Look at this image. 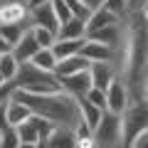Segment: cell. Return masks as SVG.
Returning a JSON list of instances; mask_svg holds the SVG:
<instances>
[{"mask_svg":"<svg viewBox=\"0 0 148 148\" xmlns=\"http://www.w3.org/2000/svg\"><path fill=\"white\" fill-rule=\"evenodd\" d=\"M82 3H84V5L89 8L91 12H94V10H101V8H104V3H106V0H82Z\"/></svg>","mask_w":148,"mask_h":148,"instance_id":"cell-34","label":"cell"},{"mask_svg":"<svg viewBox=\"0 0 148 148\" xmlns=\"http://www.w3.org/2000/svg\"><path fill=\"white\" fill-rule=\"evenodd\" d=\"M32 37H35V42L40 45V49H52L54 42H57V35H52L49 30H45V27H30Z\"/></svg>","mask_w":148,"mask_h":148,"instance_id":"cell-23","label":"cell"},{"mask_svg":"<svg viewBox=\"0 0 148 148\" xmlns=\"http://www.w3.org/2000/svg\"><path fill=\"white\" fill-rule=\"evenodd\" d=\"M84 37H86V22L77 20V17L59 25L57 30V40H84Z\"/></svg>","mask_w":148,"mask_h":148,"instance_id":"cell-18","label":"cell"},{"mask_svg":"<svg viewBox=\"0 0 148 148\" xmlns=\"http://www.w3.org/2000/svg\"><path fill=\"white\" fill-rule=\"evenodd\" d=\"M20 146V138H17L15 128H5L3 131V138H0V148H17Z\"/></svg>","mask_w":148,"mask_h":148,"instance_id":"cell-29","label":"cell"},{"mask_svg":"<svg viewBox=\"0 0 148 148\" xmlns=\"http://www.w3.org/2000/svg\"><path fill=\"white\" fill-rule=\"evenodd\" d=\"M104 10H109L111 15H116L119 20H123L128 15V0H106Z\"/></svg>","mask_w":148,"mask_h":148,"instance_id":"cell-25","label":"cell"},{"mask_svg":"<svg viewBox=\"0 0 148 148\" xmlns=\"http://www.w3.org/2000/svg\"><path fill=\"white\" fill-rule=\"evenodd\" d=\"M47 3H52V0H25L27 10H32V8H40V5H47Z\"/></svg>","mask_w":148,"mask_h":148,"instance_id":"cell-36","label":"cell"},{"mask_svg":"<svg viewBox=\"0 0 148 148\" xmlns=\"http://www.w3.org/2000/svg\"><path fill=\"white\" fill-rule=\"evenodd\" d=\"M15 94V84L12 82H5V84H0V104H8V99Z\"/></svg>","mask_w":148,"mask_h":148,"instance_id":"cell-30","label":"cell"},{"mask_svg":"<svg viewBox=\"0 0 148 148\" xmlns=\"http://www.w3.org/2000/svg\"><path fill=\"white\" fill-rule=\"evenodd\" d=\"M77 101H79V116H82V121H84L86 126L94 131V126L99 123V119H101V114H104V111L96 109V106H91L86 99H77Z\"/></svg>","mask_w":148,"mask_h":148,"instance_id":"cell-19","label":"cell"},{"mask_svg":"<svg viewBox=\"0 0 148 148\" xmlns=\"http://www.w3.org/2000/svg\"><path fill=\"white\" fill-rule=\"evenodd\" d=\"M17 148H40V146H37V143H20Z\"/></svg>","mask_w":148,"mask_h":148,"instance_id":"cell-38","label":"cell"},{"mask_svg":"<svg viewBox=\"0 0 148 148\" xmlns=\"http://www.w3.org/2000/svg\"><path fill=\"white\" fill-rule=\"evenodd\" d=\"M84 99L89 101L91 106H96V109L106 111V91H101V89H89V91H86V96H84Z\"/></svg>","mask_w":148,"mask_h":148,"instance_id":"cell-26","label":"cell"},{"mask_svg":"<svg viewBox=\"0 0 148 148\" xmlns=\"http://www.w3.org/2000/svg\"><path fill=\"white\" fill-rule=\"evenodd\" d=\"M84 42H86V37L84 40H57L54 47H52V52H54V57H57V62H62V59H67V57L79 54L82 47H84Z\"/></svg>","mask_w":148,"mask_h":148,"instance_id":"cell-17","label":"cell"},{"mask_svg":"<svg viewBox=\"0 0 148 148\" xmlns=\"http://www.w3.org/2000/svg\"><path fill=\"white\" fill-rule=\"evenodd\" d=\"M10 52H12V47L3 40V37H0V57H3V54H10Z\"/></svg>","mask_w":148,"mask_h":148,"instance_id":"cell-37","label":"cell"},{"mask_svg":"<svg viewBox=\"0 0 148 148\" xmlns=\"http://www.w3.org/2000/svg\"><path fill=\"white\" fill-rule=\"evenodd\" d=\"M17 69H20V62L12 57V52H10V54H3V57H0V77H3L5 82H12V79H15Z\"/></svg>","mask_w":148,"mask_h":148,"instance_id":"cell-22","label":"cell"},{"mask_svg":"<svg viewBox=\"0 0 148 148\" xmlns=\"http://www.w3.org/2000/svg\"><path fill=\"white\" fill-rule=\"evenodd\" d=\"M5 3H12V0H0V5H5ZM22 3H25V0H22Z\"/></svg>","mask_w":148,"mask_h":148,"instance_id":"cell-40","label":"cell"},{"mask_svg":"<svg viewBox=\"0 0 148 148\" xmlns=\"http://www.w3.org/2000/svg\"><path fill=\"white\" fill-rule=\"evenodd\" d=\"M79 54H82L89 64H94V62H114V52H111L106 45L94 42V40H86Z\"/></svg>","mask_w":148,"mask_h":148,"instance_id":"cell-11","label":"cell"},{"mask_svg":"<svg viewBox=\"0 0 148 148\" xmlns=\"http://www.w3.org/2000/svg\"><path fill=\"white\" fill-rule=\"evenodd\" d=\"M12 99H17L20 104H25L32 116L45 119V121L52 123L54 128H69V131H74L77 123L82 121L79 101L74 99V96H69L67 91H54V94H25V91L15 89Z\"/></svg>","mask_w":148,"mask_h":148,"instance_id":"cell-2","label":"cell"},{"mask_svg":"<svg viewBox=\"0 0 148 148\" xmlns=\"http://www.w3.org/2000/svg\"><path fill=\"white\" fill-rule=\"evenodd\" d=\"M148 5V0H128V12H141Z\"/></svg>","mask_w":148,"mask_h":148,"instance_id":"cell-32","label":"cell"},{"mask_svg":"<svg viewBox=\"0 0 148 148\" xmlns=\"http://www.w3.org/2000/svg\"><path fill=\"white\" fill-rule=\"evenodd\" d=\"M3 25H30V10L22 0H12V3H5L0 5V27Z\"/></svg>","mask_w":148,"mask_h":148,"instance_id":"cell-7","label":"cell"},{"mask_svg":"<svg viewBox=\"0 0 148 148\" xmlns=\"http://www.w3.org/2000/svg\"><path fill=\"white\" fill-rule=\"evenodd\" d=\"M40 148H77L74 131H69V128H52V133L47 136V141L40 143Z\"/></svg>","mask_w":148,"mask_h":148,"instance_id":"cell-12","label":"cell"},{"mask_svg":"<svg viewBox=\"0 0 148 148\" xmlns=\"http://www.w3.org/2000/svg\"><path fill=\"white\" fill-rule=\"evenodd\" d=\"M116 22H121L116 15H111L109 10H94L89 15V20H86V35H91V32H99V30H104V27H109V25H116Z\"/></svg>","mask_w":148,"mask_h":148,"instance_id":"cell-16","label":"cell"},{"mask_svg":"<svg viewBox=\"0 0 148 148\" xmlns=\"http://www.w3.org/2000/svg\"><path fill=\"white\" fill-rule=\"evenodd\" d=\"M128 101H131V96H128L126 84H123V82L116 77V79L111 82V86L106 89V111H111V114L121 116L123 111H126Z\"/></svg>","mask_w":148,"mask_h":148,"instance_id":"cell-6","label":"cell"},{"mask_svg":"<svg viewBox=\"0 0 148 148\" xmlns=\"http://www.w3.org/2000/svg\"><path fill=\"white\" fill-rule=\"evenodd\" d=\"M123 20L128 35L116 77L126 84L131 99H143V89L148 84V22L141 17V12H128Z\"/></svg>","mask_w":148,"mask_h":148,"instance_id":"cell-1","label":"cell"},{"mask_svg":"<svg viewBox=\"0 0 148 148\" xmlns=\"http://www.w3.org/2000/svg\"><path fill=\"white\" fill-rule=\"evenodd\" d=\"M89 69V62H86L82 54H74V57H67L62 62H57V69H54V77L62 79V77H69V74H77V72H86Z\"/></svg>","mask_w":148,"mask_h":148,"instance_id":"cell-15","label":"cell"},{"mask_svg":"<svg viewBox=\"0 0 148 148\" xmlns=\"http://www.w3.org/2000/svg\"><path fill=\"white\" fill-rule=\"evenodd\" d=\"M30 123L37 128V133H40V143H42V141H47V136L52 133V128H54L52 123H47L45 119H40V116H30Z\"/></svg>","mask_w":148,"mask_h":148,"instance_id":"cell-28","label":"cell"},{"mask_svg":"<svg viewBox=\"0 0 148 148\" xmlns=\"http://www.w3.org/2000/svg\"><path fill=\"white\" fill-rule=\"evenodd\" d=\"M143 99L148 101V84H146V89H143Z\"/></svg>","mask_w":148,"mask_h":148,"instance_id":"cell-39","label":"cell"},{"mask_svg":"<svg viewBox=\"0 0 148 148\" xmlns=\"http://www.w3.org/2000/svg\"><path fill=\"white\" fill-rule=\"evenodd\" d=\"M5 128H10V126H8V119H5V104H0V133Z\"/></svg>","mask_w":148,"mask_h":148,"instance_id":"cell-35","label":"cell"},{"mask_svg":"<svg viewBox=\"0 0 148 148\" xmlns=\"http://www.w3.org/2000/svg\"><path fill=\"white\" fill-rule=\"evenodd\" d=\"M128 148H148V131H143L141 136H136L128 143Z\"/></svg>","mask_w":148,"mask_h":148,"instance_id":"cell-31","label":"cell"},{"mask_svg":"<svg viewBox=\"0 0 148 148\" xmlns=\"http://www.w3.org/2000/svg\"><path fill=\"white\" fill-rule=\"evenodd\" d=\"M32 114H30V109H27L25 104H20L17 99H8V104H5V119H8V126L10 128H17L20 123H25L27 119H30Z\"/></svg>","mask_w":148,"mask_h":148,"instance_id":"cell-14","label":"cell"},{"mask_svg":"<svg viewBox=\"0 0 148 148\" xmlns=\"http://www.w3.org/2000/svg\"><path fill=\"white\" fill-rule=\"evenodd\" d=\"M32 64H35L37 69H42V72L54 74V69H57V57H54L52 49H40V52L32 57Z\"/></svg>","mask_w":148,"mask_h":148,"instance_id":"cell-20","label":"cell"},{"mask_svg":"<svg viewBox=\"0 0 148 148\" xmlns=\"http://www.w3.org/2000/svg\"><path fill=\"white\" fill-rule=\"evenodd\" d=\"M77 148H96V146H94V138H91V136L77 138Z\"/></svg>","mask_w":148,"mask_h":148,"instance_id":"cell-33","label":"cell"},{"mask_svg":"<svg viewBox=\"0 0 148 148\" xmlns=\"http://www.w3.org/2000/svg\"><path fill=\"white\" fill-rule=\"evenodd\" d=\"M30 25H32V27H45V30H49L52 35H57V30H59V20L54 17L52 3H47V5H40V8H32V10H30Z\"/></svg>","mask_w":148,"mask_h":148,"instance_id":"cell-10","label":"cell"},{"mask_svg":"<svg viewBox=\"0 0 148 148\" xmlns=\"http://www.w3.org/2000/svg\"><path fill=\"white\" fill-rule=\"evenodd\" d=\"M89 77H91V89L106 91L111 86V82L116 79V69L111 62H94L89 64Z\"/></svg>","mask_w":148,"mask_h":148,"instance_id":"cell-9","label":"cell"},{"mask_svg":"<svg viewBox=\"0 0 148 148\" xmlns=\"http://www.w3.org/2000/svg\"><path fill=\"white\" fill-rule=\"evenodd\" d=\"M27 30H30L27 25H3V27H0V37H3L10 47H15V45L22 40V35H25Z\"/></svg>","mask_w":148,"mask_h":148,"instance_id":"cell-21","label":"cell"},{"mask_svg":"<svg viewBox=\"0 0 148 148\" xmlns=\"http://www.w3.org/2000/svg\"><path fill=\"white\" fill-rule=\"evenodd\" d=\"M96 148H123V128H121V116L104 111L99 123L91 131Z\"/></svg>","mask_w":148,"mask_h":148,"instance_id":"cell-5","label":"cell"},{"mask_svg":"<svg viewBox=\"0 0 148 148\" xmlns=\"http://www.w3.org/2000/svg\"><path fill=\"white\" fill-rule=\"evenodd\" d=\"M62 84V91H67L69 96L74 99H84L86 91L91 89V77H89V69L86 72H77V74H69V77H62L59 79Z\"/></svg>","mask_w":148,"mask_h":148,"instance_id":"cell-8","label":"cell"},{"mask_svg":"<svg viewBox=\"0 0 148 148\" xmlns=\"http://www.w3.org/2000/svg\"><path fill=\"white\" fill-rule=\"evenodd\" d=\"M12 84H15L17 91H25V94H54V91H62V84H59V79L54 74L37 69L32 62L20 64Z\"/></svg>","mask_w":148,"mask_h":148,"instance_id":"cell-3","label":"cell"},{"mask_svg":"<svg viewBox=\"0 0 148 148\" xmlns=\"http://www.w3.org/2000/svg\"><path fill=\"white\" fill-rule=\"evenodd\" d=\"M0 138H3V133H0Z\"/></svg>","mask_w":148,"mask_h":148,"instance_id":"cell-42","label":"cell"},{"mask_svg":"<svg viewBox=\"0 0 148 148\" xmlns=\"http://www.w3.org/2000/svg\"><path fill=\"white\" fill-rule=\"evenodd\" d=\"M37 52H40V45L35 42V37H32L30 30H27L25 35H22V40L12 47V57H15L20 64L22 62H32V57H35Z\"/></svg>","mask_w":148,"mask_h":148,"instance_id":"cell-13","label":"cell"},{"mask_svg":"<svg viewBox=\"0 0 148 148\" xmlns=\"http://www.w3.org/2000/svg\"><path fill=\"white\" fill-rule=\"evenodd\" d=\"M52 10H54V17L59 20V25H64V22L72 20V12H69V8H67L64 0H52Z\"/></svg>","mask_w":148,"mask_h":148,"instance_id":"cell-27","label":"cell"},{"mask_svg":"<svg viewBox=\"0 0 148 148\" xmlns=\"http://www.w3.org/2000/svg\"><path fill=\"white\" fill-rule=\"evenodd\" d=\"M15 131H17V138H20V143H37V146H40V133H37V128L30 123V119H27L25 123H20Z\"/></svg>","mask_w":148,"mask_h":148,"instance_id":"cell-24","label":"cell"},{"mask_svg":"<svg viewBox=\"0 0 148 148\" xmlns=\"http://www.w3.org/2000/svg\"><path fill=\"white\" fill-rule=\"evenodd\" d=\"M121 128H123V148L136 136L148 131V101L146 99H131L126 111L121 114Z\"/></svg>","mask_w":148,"mask_h":148,"instance_id":"cell-4","label":"cell"},{"mask_svg":"<svg viewBox=\"0 0 148 148\" xmlns=\"http://www.w3.org/2000/svg\"><path fill=\"white\" fill-rule=\"evenodd\" d=\"M0 84H5V79H3V77H0Z\"/></svg>","mask_w":148,"mask_h":148,"instance_id":"cell-41","label":"cell"}]
</instances>
